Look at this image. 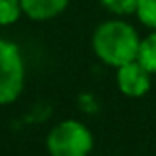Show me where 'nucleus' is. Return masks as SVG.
Wrapping results in <instances>:
<instances>
[{
    "instance_id": "obj_4",
    "label": "nucleus",
    "mask_w": 156,
    "mask_h": 156,
    "mask_svg": "<svg viewBox=\"0 0 156 156\" xmlns=\"http://www.w3.org/2000/svg\"><path fill=\"white\" fill-rule=\"evenodd\" d=\"M117 85L122 95L142 97L150 89V71L138 59L117 67Z\"/></svg>"
},
{
    "instance_id": "obj_7",
    "label": "nucleus",
    "mask_w": 156,
    "mask_h": 156,
    "mask_svg": "<svg viewBox=\"0 0 156 156\" xmlns=\"http://www.w3.org/2000/svg\"><path fill=\"white\" fill-rule=\"evenodd\" d=\"M22 2L20 0H0V26L14 24L22 16Z\"/></svg>"
},
{
    "instance_id": "obj_5",
    "label": "nucleus",
    "mask_w": 156,
    "mask_h": 156,
    "mask_svg": "<svg viewBox=\"0 0 156 156\" xmlns=\"http://www.w3.org/2000/svg\"><path fill=\"white\" fill-rule=\"evenodd\" d=\"M22 10L32 20H50L67 8L69 0H20Z\"/></svg>"
},
{
    "instance_id": "obj_9",
    "label": "nucleus",
    "mask_w": 156,
    "mask_h": 156,
    "mask_svg": "<svg viewBox=\"0 0 156 156\" xmlns=\"http://www.w3.org/2000/svg\"><path fill=\"white\" fill-rule=\"evenodd\" d=\"M101 2H103L107 10L117 16L136 14V8H138V0H101Z\"/></svg>"
},
{
    "instance_id": "obj_2",
    "label": "nucleus",
    "mask_w": 156,
    "mask_h": 156,
    "mask_svg": "<svg viewBox=\"0 0 156 156\" xmlns=\"http://www.w3.org/2000/svg\"><path fill=\"white\" fill-rule=\"evenodd\" d=\"M46 144L51 156H87L93 148V136L85 125L67 119L50 130Z\"/></svg>"
},
{
    "instance_id": "obj_6",
    "label": "nucleus",
    "mask_w": 156,
    "mask_h": 156,
    "mask_svg": "<svg viewBox=\"0 0 156 156\" xmlns=\"http://www.w3.org/2000/svg\"><path fill=\"white\" fill-rule=\"evenodd\" d=\"M138 61L148 69L150 73H156V30L148 34L144 40H140V48H138Z\"/></svg>"
},
{
    "instance_id": "obj_3",
    "label": "nucleus",
    "mask_w": 156,
    "mask_h": 156,
    "mask_svg": "<svg viewBox=\"0 0 156 156\" xmlns=\"http://www.w3.org/2000/svg\"><path fill=\"white\" fill-rule=\"evenodd\" d=\"M24 59L20 48L0 38V105H8L20 97L24 89Z\"/></svg>"
},
{
    "instance_id": "obj_1",
    "label": "nucleus",
    "mask_w": 156,
    "mask_h": 156,
    "mask_svg": "<svg viewBox=\"0 0 156 156\" xmlns=\"http://www.w3.org/2000/svg\"><path fill=\"white\" fill-rule=\"evenodd\" d=\"M140 38L130 24L122 20H107L93 34V50L107 65L121 67L138 57Z\"/></svg>"
},
{
    "instance_id": "obj_8",
    "label": "nucleus",
    "mask_w": 156,
    "mask_h": 156,
    "mask_svg": "<svg viewBox=\"0 0 156 156\" xmlns=\"http://www.w3.org/2000/svg\"><path fill=\"white\" fill-rule=\"evenodd\" d=\"M136 16L144 26L156 30V0H138Z\"/></svg>"
}]
</instances>
